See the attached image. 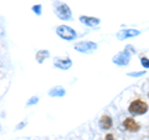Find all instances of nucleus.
<instances>
[{
  "label": "nucleus",
  "instance_id": "17",
  "mask_svg": "<svg viewBox=\"0 0 149 140\" xmlns=\"http://www.w3.org/2000/svg\"><path fill=\"white\" fill-rule=\"evenodd\" d=\"M37 103V98L35 96V98H31V100H29L27 101V105H31V104H36Z\"/></svg>",
  "mask_w": 149,
  "mask_h": 140
},
{
  "label": "nucleus",
  "instance_id": "5",
  "mask_svg": "<svg viewBox=\"0 0 149 140\" xmlns=\"http://www.w3.org/2000/svg\"><path fill=\"white\" fill-rule=\"evenodd\" d=\"M130 55L132 54L124 49V51H120V53L114 55L113 57V63L117 64V65H120V66H123V65H128V63L130 62Z\"/></svg>",
  "mask_w": 149,
  "mask_h": 140
},
{
  "label": "nucleus",
  "instance_id": "7",
  "mask_svg": "<svg viewBox=\"0 0 149 140\" xmlns=\"http://www.w3.org/2000/svg\"><path fill=\"white\" fill-rule=\"evenodd\" d=\"M123 127L127 129L128 132H132V133H136V132H138V130L141 129L139 124H138L133 118H127V119H124V121H123Z\"/></svg>",
  "mask_w": 149,
  "mask_h": 140
},
{
  "label": "nucleus",
  "instance_id": "15",
  "mask_svg": "<svg viewBox=\"0 0 149 140\" xmlns=\"http://www.w3.org/2000/svg\"><path fill=\"white\" fill-rule=\"evenodd\" d=\"M32 11H34L36 15H41V5L39 4V5H34L32 6Z\"/></svg>",
  "mask_w": 149,
  "mask_h": 140
},
{
  "label": "nucleus",
  "instance_id": "18",
  "mask_svg": "<svg viewBox=\"0 0 149 140\" xmlns=\"http://www.w3.org/2000/svg\"><path fill=\"white\" fill-rule=\"evenodd\" d=\"M148 96H149V94H148Z\"/></svg>",
  "mask_w": 149,
  "mask_h": 140
},
{
  "label": "nucleus",
  "instance_id": "11",
  "mask_svg": "<svg viewBox=\"0 0 149 140\" xmlns=\"http://www.w3.org/2000/svg\"><path fill=\"white\" fill-rule=\"evenodd\" d=\"M50 96H65V94H66V90L63 89L62 86H55L52 88L50 91H49Z\"/></svg>",
  "mask_w": 149,
  "mask_h": 140
},
{
  "label": "nucleus",
  "instance_id": "1",
  "mask_svg": "<svg viewBox=\"0 0 149 140\" xmlns=\"http://www.w3.org/2000/svg\"><path fill=\"white\" fill-rule=\"evenodd\" d=\"M128 110L132 115H142L144 113H147L148 105L142 100H134L133 103H130Z\"/></svg>",
  "mask_w": 149,
  "mask_h": 140
},
{
  "label": "nucleus",
  "instance_id": "13",
  "mask_svg": "<svg viewBox=\"0 0 149 140\" xmlns=\"http://www.w3.org/2000/svg\"><path fill=\"white\" fill-rule=\"evenodd\" d=\"M146 74V71H134V73H128V76H134V78H138V76H142Z\"/></svg>",
  "mask_w": 149,
  "mask_h": 140
},
{
  "label": "nucleus",
  "instance_id": "12",
  "mask_svg": "<svg viewBox=\"0 0 149 140\" xmlns=\"http://www.w3.org/2000/svg\"><path fill=\"white\" fill-rule=\"evenodd\" d=\"M50 57V53L47 50H39L36 53V60H37V63H42L45 59H47Z\"/></svg>",
  "mask_w": 149,
  "mask_h": 140
},
{
  "label": "nucleus",
  "instance_id": "10",
  "mask_svg": "<svg viewBox=\"0 0 149 140\" xmlns=\"http://www.w3.org/2000/svg\"><path fill=\"white\" fill-rule=\"evenodd\" d=\"M112 124H113V121H112V119L109 118L108 115H103V116H102V119L100 120V127H101V129L108 130V129H111Z\"/></svg>",
  "mask_w": 149,
  "mask_h": 140
},
{
  "label": "nucleus",
  "instance_id": "4",
  "mask_svg": "<svg viewBox=\"0 0 149 140\" xmlns=\"http://www.w3.org/2000/svg\"><path fill=\"white\" fill-rule=\"evenodd\" d=\"M55 13L61 20H71V18H72L71 9H70L68 5H66V4H58V5L55 8Z\"/></svg>",
  "mask_w": 149,
  "mask_h": 140
},
{
  "label": "nucleus",
  "instance_id": "9",
  "mask_svg": "<svg viewBox=\"0 0 149 140\" xmlns=\"http://www.w3.org/2000/svg\"><path fill=\"white\" fill-rule=\"evenodd\" d=\"M55 66L62 70H67L72 66V62L70 59H56L55 60Z\"/></svg>",
  "mask_w": 149,
  "mask_h": 140
},
{
  "label": "nucleus",
  "instance_id": "2",
  "mask_svg": "<svg viewBox=\"0 0 149 140\" xmlns=\"http://www.w3.org/2000/svg\"><path fill=\"white\" fill-rule=\"evenodd\" d=\"M56 34H57L60 38H62L65 40H73L76 39V31L73 29H71L70 26H66V25H60L57 26L56 29Z\"/></svg>",
  "mask_w": 149,
  "mask_h": 140
},
{
  "label": "nucleus",
  "instance_id": "6",
  "mask_svg": "<svg viewBox=\"0 0 149 140\" xmlns=\"http://www.w3.org/2000/svg\"><path fill=\"white\" fill-rule=\"evenodd\" d=\"M141 33L139 30H134V29H122L117 33V39L118 40H124V39H129V38H134V36L139 35Z\"/></svg>",
  "mask_w": 149,
  "mask_h": 140
},
{
  "label": "nucleus",
  "instance_id": "14",
  "mask_svg": "<svg viewBox=\"0 0 149 140\" xmlns=\"http://www.w3.org/2000/svg\"><path fill=\"white\" fill-rule=\"evenodd\" d=\"M141 63L144 66V69H149V59L148 58H142L141 59Z\"/></svg>",
  "mask_w": 149,
  "mask_h": 140
},
{
  "label": "nucleus",
  "instance_id": "8",
  "mask_svg": "<svg viewBox=\"0 0 149 140\" xmlns=\"http://www.w3.org/2000/svg\"><path fill=\"white\" fill-rule=\"evenodd\" d=\"M80 21L82 23V24H86V25H88V26H97L100 24V19L98 18H92V16H80Z\"/></svg>",
  "mask_w": 149,
  "mask_h": 140
},
{
  "label": "nucleus",
  "instance_id": "3",
  "mask_svg": "<svg viewBox=\"0 0 149 140\" xmlns=\"http://www.w3.org/2000/svg\"><path fill=\"white\" fill-rule=\"evenodd\" d=\"M74 49L83 54H92L97 50V44L92 41H81V43L74 44Z\"/></svg>",
  "mask_w": 149,
  "mask_h": 140
},
{
  "label": "nucleus",
  "instance_id": "16",
  "mask_svg": "<svg viewBox=\"0 0 149 140\" xmlns=\"http://www.w3.org/2000/svg\"><path fill=\"white\" fill-rule=\"evenodd\" d=\"M125 50L129 51V53L132 54V55H133V54H136V49H134L132 45H127V48H125Z\"/></svg>",
  "mask_w": 149,
  "mask_h": 140
}]
</instances>
